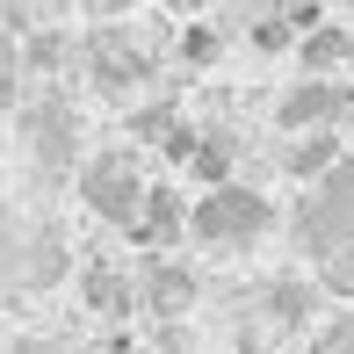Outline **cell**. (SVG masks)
<instances>
[{
	"mask_svg": "<svg viewBox=\"0 0 354 354\" xmlns=\"http://www.w3.org/2000/svg\"><path fill=\"white\" fill-rule=\"evenodd\" d=\"M22 217L15 210H0V282H22Z\"/></svg>",
	"mask_w": 354,
	"mask_h": 354,
	"instance_id": "13",
	"label": "cell"
},
{
	"mask_svg": "<svg viewBox=\"0 0 354 354\" xmlns=\"http://www.w3.org/2000/svg\"><path fill=\"white\" fill-rule=\"evenodd\" d=\"M188 174H196V181H232V145L224 138H210V145H196V152H188Z\"/></svg>",
	"mask_w": 354,
	"mask_h": 354,
	"instance_id": "12",
	"label": "cell"
},
{
	"mask_svg": "<svg viewBox=\"0 0 354 354\" xmlns=\"http://www.w3.org/2000/svg\"><path fill=\"white\" fill-rule=\"evenodd\" d=\"M174 123H181L174 109H138V138H167Z\"/></svg>",
	"mask_w": 354,
	"mask_h": 354,
	"instance_id": "16",
	"label": "cell"
},
{
	"mask_svg": "<svg viewBox=\"0 0 354 354\" xmlns=\"http://www.w3.org/2000/svg\"><path fill=\"white\" fill-rule=\"evenodd\" d=\"M326 354H354V311H347V318H340V326H333V333H326Z\"/></svg>",
	"mask_w": 354,
	"mask_h": 354,
	"instance_id": "17",
	"label": "cell"
},
{
	"mask_svg": "<svg viewBox=\"0 0 354 354\" xmlns=\"http://www.w3.org/2000/svg\"><path fill=\"white\" fill-rule=\"evenodd\" d=\"M188 232H196L203 246H217V253H246V246H261V239L275 232V203L239 188V181H217L210 196L188 210Z\"/></svg>",
	"mask_w": 354,
	"mask_h": 354,
	"instance_id": "1",
	"label": "cell"
},
{
	"mask_svg": "<svg viewBox=\"0 0 354 354\" xmlns=\"http://www.w3.org/2000/svg\"><path fill=\"white\" fill-rule=\"evenodd\" d=\"M347 109H354V87H340V80H311V73H304L297 87L275 102V116H282V131H333Z\"/></svg>",
	"mask_w": 354,
	"mask_h": 354,
	"instance_id": "3",
	"label": "cell"
},
{
	"mask_svg": "<svg viewBox=\"0 0 354 354\" xmlns=\"http://www.w3.org/2000/svg\"><path fill=\"white\" fill-rule=\"evenodd\" d=\"M80 196H87V210L102 217V224H123V232H131V217H138V203H145L138 159L131 152H94L87 167H80Z\"/></svg>",
	"mask_w": 354,
	"mask_h": 354,
	"instance_id": "2",
	"label": "cell"
},
{
	"mask_svg": "<svg viewBox=\"0 0 354 354\" xmlns=\"http://www.w3.org/2000/svg\"><path fill=\"white\" fill-rule=\"evenodd\" d=\"M167 8H188V15H196V8H210V0H167Z\"/></svg>",
	"mask_w": 354,
	"mask_h": 354,
	"instance_id": "19",
	"label": "cell"
},
{
	"mask_svg": "<svg viewBox=\"0 0 354 354\" xmlns=\"http://www.w3.org/2000/svg\"><path fill=\"white\" fill-rule=\"evenodd\" d=\"M87 66H94V87H102V94H131L138 73H145V51L131 37H109V29H102V37L87 44Z\"/></svg>",
	"mask_w": 354,
	"mask_h": 354,
	"instance_id": "4",
	"label": "cell"
},
{
	"mask_svg": "<svg viewBox=\"0 0 354 354\" xmlns=\"http://www.w3.org/2000/svg\"><path fill=\"white\" fill-rule=\"evenodd\" d=\"M87 8H94V15H102V22H109V15H123V8H131V0H87Z\"/></svg>",
	"mask_w": 354,
	"mask_h": 354,
	"instance_id": "18",
	"label": "cell"
},
{
	"mask_svg": "<svg viewBox=\"0 0 354 354\" xmlns=\"http://www.w3.org/2000/svg\"><path fill=\"white\" fill-rule=\"evenodd\" d=\"M268 311H275V318H289V326H297V318L304 311H311V282H275V289H268Z\"/></svg>",
	"mask_w": 354,
	"mask_h": 354,
	"instance_id": "14",
	"label": "cell"
},
{
	"mask_svg": "<svg viewBox=\"0 0 354 354\" xmlns=\"http://www.w3.org/2000/svg\"><path fill=\"white\" fill-rule=\"evenodd\" d=\"M318 289H326V297H340V304H354V246L318 253Z\"/></svg>",
	"mask_w": 354,
	"mask_h": 354,
	"instance_id": "10",
	"label": "cell"
},
{
	"mask_svg": "<svg viewBox=\"0 0 354 354\" xmlns=\"http://www.w3.org/2000/svg\"><path fill=\"white\" fill-rule=\"evenodd\" d=\"M297 66L311 73V80H333L340 66H354V29H347V22H318V29H304V37H297Z\"/></svg>",
	"mask_w": 354,
	"mask_h": 354,
	"instance_id": "6",
	"label": "cell"
},
{
	"mask_svg": "<svg viewBox=\"0 0 354 354\" xmlns=\"http://www.w3.org/2000/svg\"><path fill=\"white\" fill-rule=\"evenodd\" d=\"M87 304H94V311H131V304H138V282L131 275H123V268H87Z\"/></svg>",
	"mask_w": 354,
	"mask_h": 354,
	"instance_id": "9",
	"label": "cell"
},
{
	"mask_svg": "<svg viewBox=\"0 0 354 354\" xmlns=\"http://www.w3.org/2000/svg\"><path fill=\"white\" fill-rule=\"evenodd\" d=\"M29 145H37V159H44V167H66V159H73V145H80L73 109H66V102H37V109H29Z\"/></svg>",
	"mask_w": 354,
	"mask_h": 354,
	"instance_id": "7",
	"label": "cell"
},
{
	"mask_svg": "<svg viewBox=\"0 0 354 354\" xmlns=\"http://www.w3.org/2000/svg\"><path fill=\"white\" fill-rule=\"evenodd\" d=\"M253 44H261V51H289V29H282V15H261V22H253Z\"/></svg>",
	"mask_w": 354,
	"mask_h": 354,
	"instance_id": "15",
	"label": "cell"
},
{
	"mask_svg": "<svg viewBox=\"0 0 354 354\" xmlns=\"http://www.w3.org/2000/svg\"><path fill=\"white\" fill-rule=\"evenodd\" d=\"M131 282H138V297L152 304V311H188V304H196V268L167 261V253H152L145 275H131Z\"/></svg>",
	"mask_w": 354,
	"mask_h": 354,
	"instance_id": "5",
	"label": "cell"
},
{
	"mask_svg": "<svg viewBox=\"0 0 354 354\" xmlns=\"http://www.w3.org/2000/svg\"><path fill=\"white\" fill-rule=\"evenodd\" d=\"M333 159H340V131H289V145H282L289 181H318Z\"/></svg>",
	"mask_w": 354,
	"mask_h": 354,
	"instance_id": "8",
	"label": "cell"
},
{
	"mask_svg": "<svg viewBox=\"0 0 354 354\" xmlns=\"http://www.w3.org/2000/svg\"><path fill=\"white\" fill-rule=\"evenodd\" d=\"M174 58H181V66H217V58H224V37H217L210 22H188L181 44H174Z\"/></svg>",
	"mask_w": 354,
	"mask_h": 354,
	"instance_id": "11",
	"label": "cell"
}]
</instances>
